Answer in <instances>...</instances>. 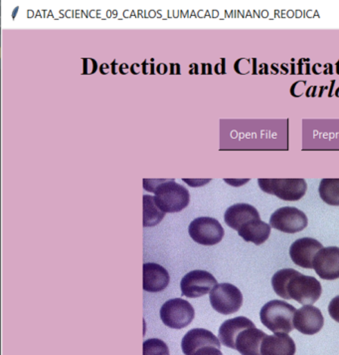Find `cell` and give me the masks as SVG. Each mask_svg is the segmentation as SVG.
Returning <instances> with one entry per match:
<instances>
[{"label": "cell", "instance_id": "21", "mask_svg": "<svg viewBox=\"0 0 339 355\" xmlns=\"http://www.w3.org/2000/svg\"><path fill=\"white\" fill-rule=\"evenodd\" d=\"M318 192L322 201L331 206H339V179H322Z\"/></svg>", "mask_w": 339, "mask_h": 355}, {"label": "cell", "instance_id": "27", "mask_svg": "<svg viewBox=\"0 0 339 355\" xmlns=\"http://www.w3.org/2000/svg\"><path fill=\"white\" fill-rule=\"evenodd\" d=\"M183 181L185 182V183H187L188 185H190L192 187H197V186L204 185V184H205V183H208V182L210 181V180H206V181L201 182V183H198L197 181H195V182L190 181V180H188V179H183Z\"/></svg>", "mask_w": 339, "mask_h": 355}, {"label": "cell", "instance_id": "2", "mask_svg": "<svg viewBox=\"0 0 339 355\" xmlns=\"http://www.w3.org/2000/svg\"><path fill=\"white\" fill-rule=\"evenodd\" d=\"M295 313H297V309L292 304H288L284 300H271L262 307L261 322L275 334H288L295 329L293 316Z\"/></svg>", "mask_w": 339, "mask_h": 355}, {"label": "cell", "instance_id": "22", "mask_svg": "<svg viewBox=\"0 0 339 355\" xmlns=\"http://www.w3.org/2000/svg\"><path fill=\"white\" fill-rule=\"evenodd\" d=\"M143 355H170V349L165 341L158 338H150L143 343Z\"/></svg>", "mask_w": 339, "mask_h": 355}, {"label": "cell", "instance_id": "5", "mask_svg": "<svg viewBox=\"0 0 339 355\" xmlns=\"http://www.w3.org/2000/svg\"><path fill=\"white\" fill-rule=\"evenodd\" d=\"M211 306L223 315L235 313L243 304V295L231 284H220L214 286L209 295Z\"/></svg>", "mask_w": 339, "mask_h": 355}, {"label": "cell", "instance_id": "14", "mask_svg": "<svg viewBox=\"0 0 339 355\" xmlns=\"http://www.w3.org/2000/svg\"><path fill=\"white\" fill-rule=\"evenodd\" d=\"M143 275V290L149 293H159L165 290L170 284V274L163 266L158 263H145Z\"/></svg>", "mask_w": 339, "mask_h": 355}, {"label": "cell", "instance_id": "29", "mask_svg": "<svg viewBox=\"0 0 339 355\" xmlns=\"http://www.w3.org/2000/svg\"><path fill=\"white\" fill-rule=\"evenodd\" d=\"M140 65L138 64V63H136V64H133V66H131V73H133V74H134V75L138 74V73L140 72Z\"/></svg>", "mask_w": 339, "mask_h": 355}, {"label": "cell", "instance_id": "24", "mask_svg": "<svg viewBox=\"0 0 339 355\" xmlns=\"http://www.w3.org/2000/svg\"><path fill=\"white\" fill-rule=\"evenodd\" d=\"M84 60V75L93 74L98 70L97 61L92 58H85Z\"/></svg>", "mask_w": 339, "mask_h": 355}, {"label": "cell", "instance_id": "25", "mask_svg": "<svg viewBox=\"0 0 339 355\" xmlns=\"http://www.w3.org/2000/svg\"><path fill=\"white\" fill-rule=\"evenodd\" d=\"M166 181L165 179L163 180H143V187H145V190L149 191V192L154 193L156 192V188L161 184L165 183Z\"/></svg>", "mask_w": 339, "mask_h": 355}, {"label": "cell", "instance_id": "26", "mask_svg": "<svg viewBox=\"0 0 339 355\" xmlns=\"http://www.w3.org/2000/svg\"><path fill=\"white\" fill-rule=\"evenodd\" d=\"M193 355H223L220 348L215 347H206L197 350Z\"/></svg>", "mask_w": 339, "mask_h": 355}, {"label": "cell", "instance_id": "28", "mask_svg": "<svg viewBox=\"0 0 339 355\" xmlns=\"http://www.w3.org/2000/svg\"><path fill=\"white\" fill-rule=\"evenodd\" d=\"M100 71H101L102 74H108L109 71H110V66L108 64H102L101 67H100Z\"/></svg>", "mask_w": 339, "mask_h": 355}, {"label": "cell", "instance_id": "16", "mask_svg": "<svg viewBox=\"0 0 339 355\" xmlns=\"http://www.w3.org/2000/svg\"><path fill=\"white\" fill-rule=\"evenodd\" d=\"M256 327L255 323L249 318L245 316H238V318H231V320H226L222 323L219 329V338L220 343L225 347L235 349V343L237 336L241 331H244L249 327Z\"/></svg>", "mask_w": 339, "mask_h": 355}, {"label": "cell", "instance_id": "18", "mask_svg": "<svg viewBox=\"0 0 339 355\" xmlns=\"http://www.w3.org/2000/svg\"><path fill=\"white\" fill-rule=\"evenodd\" d=\"M262 355H295V343L286 334L267 336L262 343Z\"/></svg>", "mask_w": 339, "mask_h": 355}, {"label": "cell", "instance_id": "20", "mask_svg": "<svg viewBox=\"0 0 339 355\" xmlns=\"http://www.w3.org/2000/svg\"><path fill=\"white\" fill-rule=\"evenodd\" d=\"M143 227H154L165 218V213L158 208L154 196H143Z\"/></svg>", "mask_w": 339, "mask_h": 355}, {"label": "cell", "instance_id": "3", "mask_svg": "<svg viewBox=\"0 0 339 355\" xmlns=\"http://www.w3.org/2000/svg\"><path fill=\"white\" fill-rule=\"evenodd\" d=\"M154 200L165 213H178L188 206L190 195L187 189L179 185L174 180H166L154 192Z\"/></svg>", "mask_w": 339, "mask_h": 355}, {"label": "cell", "instance_id": "9", "mask_svg": "<svg viewBox=\"0 0 339 355\" xmlns=\"http://www.w3.org/2000/svg\"><path fill=\"white\" fill-rule=\"evenodd\" d=\"M216 286H217V281L210 272L206 270H195L182 277L181 293L186 297L196 299L210 293Z\"/></svg>", "mask_w": 339, "mask_h": 355}, {"label": "cell", "instance_id": "13", "mask_svg": "<svg viewBox=\"0 0 339 355\" xmlns=\"http://www.w3.org/2000/svg\"><path fill=\"white\" fill-rule=\"evenodd\" d=\"M206 347L220 348L221 343L212 332L204 329H191L181 341L182 352L185 355H193L197 350Z\"/></svg>", "mask_w": 339, "mask_h": 355}, {"label": "cell", "instance_id": "12", "mask_svg": "<svg viewBox=\"0 0 339 355\" xmlns=\"http://www.w3.org/2000/svg\"><path fill=\"white\" fill-rule=\"evenodd\" d=\"M324 249L322 243L313 238H302L291 245L290 256L295 265L304 268H313L316 254Z\"/></svg>", "mask_w": 339, "mask_h": 355}, {"label": "cell", "instance_id": "4", "mask_svg": "<svg viewBox=\"0 0 339 355\" xmlns=\"http://www.w3.org/2000/svg\"><path fill=\"white\" fill-rule=\"evenodd\" d=\"M258 184L262 191L284 201H299L308 189L304 179H259Z\"/></svg>", "mask_w": 339, "mask_h": 355}, {"label": "cell", "instance_id": "15", "mask_svg": "<svg viewBox=\"0 0 339 355\" xmlns=\"http://www.w3.org/2000/svg\"><path fill=\"white\" fill-rule=\"evenodd\" d=\"M267 334L256 327H249L237 336L235 349L242 355H262V343Z\"/></svg>", "mask_w": 339, "mask_h": 355}, {"label": "cell", "instance_id": "17", "mask_svg": "<svg viewBox=\"0 0 339 355\" xmlns=\"http://www.w3.org/2000/svg\"><path fill=\"white\" fill-rule=\"evenodd\" d=\"M260 214L255 207L249 204H235L225 211V223L230 227L239 231L246 223L252 220H260Z\"/></svg>", "mask_w": 339, "mask_h": 355}, {"label": "cell", "instance_id": "1", "mask_svg": "<svg viewBox=\"0 0 339 355\" xmlns=\"http://www.w3.org/2000/svg\"><path fill=\"white\" fill-rule=\"evenodd\" d=\"M275 293L284 300H293L304 306H311L320 300L322 288L313 277L300 274L293 268H283L273 275Z\"/></svg>", "mask_w": 339, "mask_h": 355}, {"label": "cell", "instance_id": "11", "mask_svg": "<svg viewBox=\"0 0 339 355\" xmlns=\"http://www.w3.org/2000/svg\"><path fill=\"white\" fill-rule=\"evenodd\" d=\"M313 268L322 279H339V248H324L316 254Z\"/></svg>", "mask_w": 339, "mask_h": 355}, {"label": "cell", "instance_id": "10", "mask_svg": "<svg viewBox=\"0 0 339 355\" xmlns=\"http://www.w3.org/2000/svg\"><path fill=\"white\" fill-rule=\"evenodd\" d=\"M324 318L320 309L313 306H304L293 316V327L300 334L313 336L322 331Z\"/></svg>", "mask_w": 339, "mask_h": 355}, {"label": "cell", "instance_id": "7", "mask_svg": "<svg viewBox=\"0 0 339 355\" xmlns=\"http://www.w3.org/2000/svg\"><path fill=\"white\" fill-rule=\"evenodd\" d=\"M188 233L195 243L202 245H214L221 242L224 229L216 218L200 217L191 222Z\"/></svg>", "mask_w": 339, "mask_h": 355}, {"label": "cell", "instance_id": "19", "mask_svg": "<svg viewBox=\"0 0 339 355\" xmlns=\"http://www.w3.org/2000/svg\"><path fill=\"white\" fill-rule=\"evenodd\" d=\"M239 236L246 242L260 245L268 240L271 234V226L261 220H252L246 223L238 231Z\"/></svg>", "mask_w": 339, "mask_h": 355}, {"label": "cell", "instance_id": "8", "mask_svg": "<svg viewBox=\"0 0 339 355\" xmlns=\"http://www.w3.org/2000/svg\"><path fill=\"white\" fill-rule=\"evenodd\" d=\"M309 220L304 211L295 207H283L273 213L270 226L286 234H295L308 227Z\"/></svg>", "mask_w": 339, "mask_h": 355}, {"label": "cell", "instance_id": "6", "mask_svg": "<svg viewBox=\"0 0 339 355\" xmlns=\"http://www.w3.org/2000/svg\"><path fill=\"white\" fill-rule=\"evenodd\" d=\"M194 309L185 300H167L161 309V320L170 329H181L188 327L194 320Z\"/></svg>", "mask_w": 339, "mask_h": 355}, {"label": "cell", "instance_id": "23", "mask_svg": "<svg viewBox=\"0 0 339 355\" xmlns=\"http://www.w3.org/2000/svg\"><path fill=\"white\" fill-rule=\"evenodd\" d=\"M329 313L332 320L339 323V295L331 300V304L329 306Z\"/></svg>", "mask_w": 339, "mask_h": 355}]
</instances>
